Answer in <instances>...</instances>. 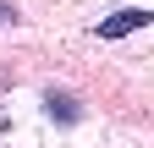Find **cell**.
I'll return each instance as SVG.
<instances>
[{
    "label": "cell",
    "instance_id": "obj_1",
    "mask_svg": "<svg viewBox=\"0 0 154 148\" xmlns=\"http://www.w3.org/2000/svg\"><path fill=\"white\" fill-rule=\"evenodd\" d=\"M149 22H154V11L127 6V11H116V16H105V22H99V39H127V33H138V28H149Z\"/></svg>",
    "mask_w": 154,
    "mask_h": 148
}]
</instances>
